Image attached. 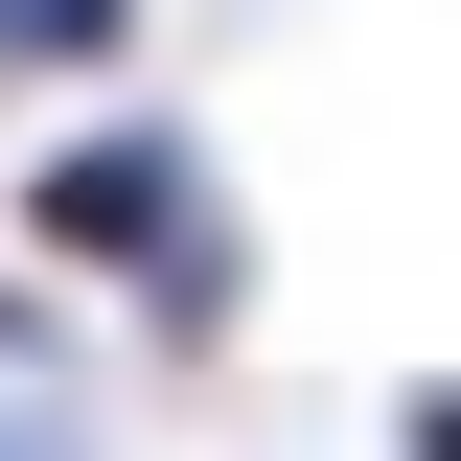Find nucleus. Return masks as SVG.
Masks as SVG:
<instances>
[{
	"label": "nucleus",
	"mask_w": 461,
	"mask_h": 461,
	"mask_svg": "<svg viewBox=\"0 0 461 461\" xmlns=\"http://www.w3.org/2000/svg\"><path fill=\"white\" fill-rule=\"evenodd\" d=\"M393 461H461V369H393Z\"/></svg>",
	"instance_id": "5"
},
{
	"label": "nucleus",
	"mask_w": 461,
	"mask_h": 461,
	"mask_svg": "<svg viewBox=\"0 0 461 461\" xmlns=\"http://www.w3.org/2000/svg\"><path fill=\"white\" fill-rule=\"evenodd\" d=\"M139 69V0H0V93H115Z\"/></svg>",
	"instance_id": "2"
},
{
	"label": "nucleus",
	"mask_w": 461,
	"mask_h": 461,
	"mask_svg": "<svg viewBox=\"0 0 461 461\" xmlns=\"http://www.w3.org/2000/svg\"><path fill=\"white\" fill-rule=\"evenodd\" d=\"M0 230L47 254L69 300H115L162 369H230V346H254V208H230V139L162 115V93H69L47 139H23V185H0Z\"/></svg>",
	"instance_id": "1"
},
{
	"label": "nucleus",
	"mask_w": 461,
	"mask_h": 461,
	"mask_svg": "<svg viewBox=\"0 0 461 461\" xmlns=\"http://www.w3.org/2000/svg\"><path fill=\"white\" fill-rule=\"evenodd\" d=\"M0 461H115V438H93V415L47 393V369H0Z\"/></svg>",
	"instance_id": "4"
},
{
	"label": "nucleus",
	"mask_w": 461,
	"mask_h": 461,
	"mask_svg": "<svg viewBox=\"0 0 461 461\" xmlns=\"http://www.w3.org/2000/svg\"><path fill=\"white\" fill-rule=\"evenodd\" d=\"M0 369H47V393H69V277L23 254V230H0Z\"/></svg>",
	"instance_id": "3"
}]
</instances>
